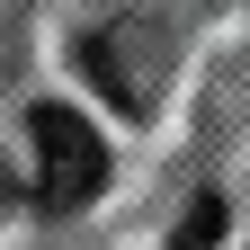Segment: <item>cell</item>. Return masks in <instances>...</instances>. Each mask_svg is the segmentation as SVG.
<instances>
[{
	"label": "cell",
	"mask_w": 250,
	"mask_h": 250,
	"mask_svg": "<svg viewBox=\"0 0 250 250\" xmlns=\"http://www.w3.org/2000/svg\"><path fill=\"white\" fill-rule=\"evenodd\" d=\"M27 134H36V188H45V206H89V197L107 188V143L89 134V116L36 107Z\"/></svg>",
	"instance_id": "6da1fadb"
},
{
	"label": "cell",
	"mask_w": 250,
	"mask_h": 250,
	"mask_svg": "<svg viewBox=\"0 0 250 250\" xmlns=\"http://www.w3.org/2000/svg\"><path fill=\"white\" fill-rule=\"evenodd\" d=\"M81 62H89V81H99L116 107H143L152 81H161V36H152V27H107V36H89Z\"/></svg>",
	"instance_id": "7a4b0ae2"
},
{
	"label": "cell",
	"mask_w": 250,
	"mask_h": 250,
	"mask_svg": "<svg viewBox=\"0 0 250 250\" xmlns=\"http://www.w3.org/2000/svg\"><path fill=\"white\" fill-rule=\"evenodd\" d=\"M214 232H224V197H197V206H188V224H179V241H170V250H206Z\"/></svg>",
	"instance_id": "3957f363"
}]
</instances>
